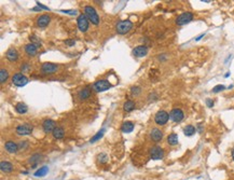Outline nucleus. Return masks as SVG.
I'll use <instances>...</instances> for the list:
<instances>
[{"instance_id":"393cba45","label":"nucleus","mask_w":234,"mask_h":180,"mask_svg":"<svg viewBox=\"0 0 234 180\" xmlns=\"http://www.w3.org/2000/svg\"><path fill=\"white\" fill-rule=\"evenodd\" d=\"M178 135L176 133H172V134L168 135L167 137V143L170 146H177L178 145Z\"/></svg>"},{"instance_id":"423d86ee","label":"nucleus","mask_w":234,"mask_h":180,"mask_svg":"<svg viewBox=\"0 0 234 180\" xmlns=\"http://www.w3.org/2000/svg\"><path fill=\"white\" fill-rule=\"evenodd\" d=\"M192 19H193V13H191V12H183L180 15L177 16L176 24L178 26H183V25H187L190 22H192Z\"/></svg>"},{"instance_id":"dca6fc26","label":"nucleus","mask_w":234,"mask_h":180,"mask_svg":"<svg viewBox=\"0 0 234 180\" xmlns=\"http://www.w3.org/2000/svg\"><path fill=\"white\" fill-rule=\"evenodd\" d=\"M4 149L8 153L15 154L16 152L19 151V145L16 143H14L13 140H8V141H5V143H4Z\"/></svg>"},{"instance_id":"a19ab883","label":"nucleus","mask_w":234,"mask_h":180,"mask_svg":"<svg viewBox=\"0 0 234 180\" xmlns=\"http://www.w3.org/2000/svg\"><path fill=\"white\" fill-rule=\"evenodd\" d=\"M36 3H37V4H38V7H39V8H41V9H44V10H49V8H48V7H46V5L41 4L40 2H36Z\"/></svg>"},{"instance_id":"412c9836","label":"nucleus","mask_w":234,"mask_h":180,"mask_svg":"<svg viewBox=\"0 0 234 180\" xmlns=\"http://www.w3.org/2000/svg\"><path fill=\"white\" fill-rule=\"evenodd\" d=\"M52 135H53V137L57 140L63 139L64 136H65V131L62 126H56L55 127V129L53 131V133H52Z\"/></svg>"},{"instance_id":"4c0bfd02","label":"nucleus","mask_w":234,"mask_h":180,"mask_svg":"<svg viewBox=\"0 0 234 180\" xmlns=\"http://www.w3.org/2000/svg\"><path fill=\"white\" fill-rule=\"evenodd\" d=\"M148 98H149V99H148L149 102H153V100H156V99H158V95H156V93H152V94L149 95Z\"/></svg>"},{"instance_id":"b1692460","label":"nucleus","mask_w":234,"mask_h":180,"mask_svg":"<svg viewBox=\"0 0 234 180\" xmlns=\"http://www.w3.org/2000/svg\"><path fill=\"white\" fill-rule=\"evenodd\" d=\"M15 110L19 114H24V113H26L28 111V107L24 102H17L15 105Z\"/></svg>"},{"instance_id":"2eb2a0df","label":"nucleus","mask_w":234,"mask_h":180,"mask_svg":"<svg viewBox=\"0 0 234 180\" xmlns=\"http://www.w3.org/2000/svg\"><path fill=\"white\" fill-rule=\"evenodd\" d=\"M50 22H51V16L49 14H41L37 19V25L40 28H44L50 24Z\"/></svg>"},{"instance_id":"72a5a7b5","label":"nucleus","mask_w":234,"mask_h":180,"mask_svg":"<svg viewBox=\"0 0 234 180\" xmlns=\"http://www.w3.org/2000/svg\"><path fill=\"white\" fill-rule=\"evenodd\" d=\"M19 69H21V72H28L30 70V65L28 64V63H23V64L21 65Z\"/></svg>"},{"instance_id":"37998d69","label":"nucleus","mask_w":234,"mask_h":180,"mask_svg":"<svg viewBox=\"0 0 234 180\" xmlns=\"http://www.w3.org/2000/svg\"><path fill=\"white\" fill-rule=\"evenodd\" d=\"M165 58H166V56H159V59H160V60H164Z\"/></svg>"},{"instance_id":"f3484780","label":"nucleus","mask_w":234,"mask_h":180,"mask_svg":"<svg viewBox=\"0 0 234 180\" xmlns=\"http://www.w3.org/2000/svg\"><path fill=\"white\" fill-rule=\"evenodd\" d=\"M19 52H17V50L14 48H10L8 50V51L5 52V58L8 59L9 62H16L17 59H19Z\"/></svg>"},{"instance_id":"ea45409f","label":"nucleus","mask_w":234,"mask_h":180,"mask_svg":"<svg viewBox=\"0 0 234 180\" xmlns=\"http://www.w3.org/2000/svg\"><path fill=\"white\" fill-rule=\"evenodd\" d=\"M206 105H207V107L212 108L214 106V100L210 99V98H207V99H206Z\"/></svg>"},{"instance_id":"6e6552de","label":"nucleus","mask_w":234,"mask_h":180,"mask_svg":"<svg viewBox=\"0 0 234 180\" xmlns=\"http://www.w3.org/2000/svg\"><path fill=\"white\" fill-rule=\"evenodd\" d=\"M58 69V65L54 63H43L41 65V72L43 75H53Z\"/></svg>"},{"instance_id":"c9c22d12","label":"nucleus","mask_w":234,"mask_h":180,"mask_svg":"<svg viewBox=\"0 0 234 180\" xmlns=\"http://www.w3.org/2000/svg\"><path fill=\"white\" fill-rule=\"evenodd\" d=\"M224 90H226V86L222 85V84H218V85L213 87V93H219V92L224 91Z\"/></svg>"},{"instance_id":"6ab92c4d","label":"nucleus","mask_w":234,"mask_h":180,"mask_svg":"<svg viewBox=\"0 0 234 180\" xmlns=\"http://www.w3.org/2000/svg\"><path fill=\"white\" fill-rule=\"evenodd\" d=\"M92 95V91L90 87H84L78 92V98L80 100H86L89 99Z\"/></svg>"},{"instance_id":"c85d7f7f","label":"nucleus","mask_w":234,"mask_h":180,"mask_svg":"<svg viewBox=\"0 0 234 180\" xmlns=\"http://www.w3.org/2000/svg\"><path fill=\"white\" fill-rule=\"evenodd\" d=\"M195 132H197V129H195V127L193 125H187L183 128V133H185L186 136H192V135L195 134Z\"/></svg>"},{"instance_id":"aec40b11","label":"nucleus","mask_w":234,"mask_h":180,"mask_svg":"<svg viewBox=\"0 0 234 180\" xmlns=\"http://www.w3.org/2000/svg\"><path fill=\"white\" fill-rule=\"evenodd\" d=\"M41 160H42V155H41V154H39V153H35V154H32V155L29 158V160H28V163L31 165L32 168H35V167L41 162Z\"/></svg>"},{"instance_id":"ddd939ff","label":"nucleus","mask_w":234,"mask_h":180,"mask_svg":"<svg viewBox=\"0 0 234 180\" xmlns=\"http://www.w3.org/2000/svg\"><path fill=\"white\" fill-rule=\"evenodd\" d=\"M56 127V123L55 121L51 120V119H46L42 122V128L44 131V133L49 134V133H53V131Z\"/></svg>"},{"instance_id":"e433bc0d","label":"nucleus","mask_w":234,"mask_h":180,"mask_svg":"<svg viewBox=\"0 0 234 180\" xmlns=\"http://www.w3.org/2000/svg\"><path fill=\"white\" fill-rule=\"evenodd\" d=\"M65 44L67 46H73L76 44V41L73 39H67V40H65Z\"/></svg>"},{"instance_id":"cd10ccee","label":"nucleus","mask_w":234,"mask_h":180,"mask_svg":"<svg viewBox=\"0 0 234 180\" xmlns=\"http://www.w3.org/2000/svg\"><path fill=\"white\" fill-rule=\"evenodd\" d=\"M105 132H106V129H105V128H102V129H100V131H99V132L96 133V134H95L94 136H93V137L91 138V140H90V143H96L97 140H99L100 138H102V136H104V134H105Z\"/></svg>"},{"instance_id":"0eeeda50","label":"nucleus","mask_w":234,"mask_h":180,"mask_svg":"<svg viewBox=\"0 0 234 180\" xmlns=\"http://www.w3.org/2000/svg\"><path fill=\"white\" fill-rule=\"evenodd\" d=\"M77 24H78V28L81 32H86L87 29H89V26H90V22L87 19L85 15L83 14H80L78 16V19H77Z\"/></svg>"},{"instance_id":"a211bd4d","label":"nucleus","mask_w":234,"mask_h":180,"mask_svg":"<svg viewBox=\"0 0 234 180\" xmlns=\"http://www.w3.org/2000/svg\"><path fill=\"white\" fill-rule=\"evenodd\" d=\"M38 49H39V46H37L36 44H34V43H28V44H26L25 46V52H26V54L28 55V56L30 57H34L37 55L38 53Z\"/></svg>"},{"instance_id":"9b49d317","label":"nucleus","mask_w":234,"mask_h":180,"mask_svg":"<svg viewBox=\"0 0 234 180\" xmlns=\"http://www.w3.org/2000/svg\"><path fill=\"white\" fill-rule=\"evenodd\" d=\"M183 118H185V113L179 108H175V109H173L170 112V119L172 121L176 122V123L181 122L183 120Z\"/></svg>"},{"instance_id":"20e7f679","label":"nucleus","mask_w":234,"mask_h":180,"mask_svg":"<svg viewBox=\"0 0 234 180\" xmlns=\"http://www.w3.org/2000/svg\"><path fill=\"white\" fill-rule=\"evenodd\" d=\"M11 80H12V83L14 84L15 86H25L26 85L29 81H28V78H27L26 75H23V73L21 72H16L14 73L13 75H12V78H11Z\"/></svg>"},{"instance_id":"39448f33","label":"nucleus","mask_w":234,"mask_h":180,"mask_svg":"<svg viewBox=\"0 0 234 180\" xmlns=\"http://www.w3.org/2000/svg\"><path fill=\"white\" fill-rule=\"evenodd\" d=\"M32 131H34V126H32V124H30V123L19 124L15 129L16 134L19 135V136H28V135L31 134Z\"/></svg>"},{"instance_id":"a878e982","label":"nucleus","mask_w":234,"mask_h":180,"mask_svg":"<svg viewBox=\"0 0 234 180\" xmlns=\"http://www.w3.org/2000/svg\"><path fill=\"white\" fill-rule=\"evenodd\" d=\"M135 107H136V104H135V102H133V100H131V99L126 100L123 105L124 111H126V112H131V111H133L135 109Z\"/></svg>"},{"instance_id":"7ed1b4c3","label":"nucleus","mask_w":234,"mask_h":180,"mask_svg":"<svg viewBox=\"0 0 234 180\" xmlns=\"http://www.w3.org/2000/svg\"><path fill=\"white\" fill-rule=\"evenodd\" d=\"M170 120V113L165 110H159L154 116V122L160 126H163Z\"/></svg>"},{"instance_id":"c756f323","label":"nucleus","mask_w":234,"mask_h":180,"mask_svg":"<svg viewBox=\"0 0 234 180\" xmlns=\"http://www.w3.org/2000/svg\"><path fill=\"white\" fill-rule=\"evenodd\" d=\"M48 172H49L48 166H42L35 173V176L36 177H43V176H46L48 174Z\"/></svg>"},{"instance_id":"1a4fd4ad","label":"nucleus","mask_w":234,"mask_h":180,"mask_svg":"<svg viewBox=\"0 0 234 180\" xmlns=\"http://www.w3.org/2000/svg\"><path fill=\"white\" fill-rule=\"evenodd\" d=\"M93 87H94V90L96 92H105L110 89L111 83L108 80L102 79V80H97L94 83V85H93Z\"/></svg>"},{"instance_id":"c03bdc74","label":"nucleus","mask_w":234,"mask_h":180,"mask_svg":"<svg viewBox=\"0 0 234 180\" xmlns=\"http://www.w3.org/2000/svg\"><path fill=\"white\" fill-rule=\"evenodd\" d=\"M232 159H233V161H234V149L232 150Z\"/></svg>"},{"instance_id":"bb28decb","label":"nucleus","mask_w":234,"mask_h":180,"mask_svg":"<svg viewBox=\"0 0 234 180\" xmlns=\"http://www.w3.org/2000/svg\"><path fill=\"white\" fill-rule=\"evenodd\" d=\"M9 79V71L5 68H1L0 70V82L1 84H3L5 81H8Z\"/></svg>"},{"instance_id":"f257e3e1","label":"nucleus","mask_w":234,"mask_h":180,"mask_svg":"<svg viewBox=\"0 0 234 180\" xmlns=\"http://www.w3.org/2000/svg\"><path fill=\"white\" fill-rule=\"evenodd\" d=\"M83 10H84V15L87 17L89 22H91L92 24L94 25L99 24V16H98V13H97L96 10L92 5H85Z\"/></svg>"},{"instance_id":"7c9ffc66","label":"nucleus","mask_w":234,"mask_h":180,"mask_svg":"<svg viewBox=\"0 0 234 180\" xmlns=\"http://www.w3.org/2000/svg\"><path fill=\"white\" fill-rule=\"evenodd\" d=\"M97 161L100 164H105L108 162V155L106 153H99L98 156H97Z\"/></svg>"},{"instance_id":"2f4dec72","label":"nucleus","mask_w":234,"mask_h":180,"mask_svg":"<svg viewBox=\"0 0 234 180\" xmlns=\"http://www.w3.org/2000/svg\"><path fill=\"white\" fill-rule=\"evenodd\" d=\"M29 41H30V43H34V44H36V46H39V48L41 46V41H40V39L37 37V36L31 35L29 37Z\"/></svg>"},{"instance_id":"f8f14e48","label":"nucleus","mask_w":234,"mask_h":180,"mask_svg":"<svg viewBox=\"0 0 234 180\" xmlns=\"http://www.w3.org/2000/svg\"><path fill=\"white\" fill-rule=\"evenodd\" d=\"M148 51H149L148 46H145V44H140V46H135L133 49L132 53L135 57H145L148 54Z\"/></svg>"},{"instance_id":"f03ea898","label":"nucleus","mask_w":234,"mask_h":180,"mask_svg":"<svg viewBox=\"0 0 234 180\" xmlns=\"http://www.w3.org/2000/svg\"><path fill=\"white\" fill-rule=\"evenodd\" d=\"M133 28V23L129 19H122L119 21L116 25V30L119 35H125L131 31Z\"/></svg>"},{"instance_id":"79ce46f5","label":"nucleus","mask_w":234,"mask_h":180,"mask_svg":"<svg viewBox=\"0 0 234 180\" xmlns=\"http://www.w3.org/2000/svg\"><path fill=\"white\" fill-rule=\"evenodd\" d=\"M204 35H205V34H202V35H200L199 37H197V38H195V41H200L203 37H204Z\"/></svg>"},{"instance_id":"5701e85b","label":"nucleus","mask_w":234,"mask_h":180,"mask_svg":"<svg viewBox=\"0 0 234 180\" xmlns=\"http://www.w3.org/2000/svg\"><path fill=\"white\" fill-rule=\"evenodd\" d=\"M133 129H134V123L131 121L124 122L121 126V131L123 133H131L133 132Z\"/></svg>"},{"instance_id":"58836bf2","label":"nucleus","mask_w":234,"mask_h":180,"mask_svg":"<svg viewBox=\"0 0 234 180\" xmlns=\"http://www.w3.org/2000/svg\"><path fill=\"white\" fill-rule=\"evenodd\" d=\"M61 12H63V13H67V14H71V15H76V14H77V11L76 10H62Z\"/></svg>"},{"instance_id":"f704fd0d","label":"nucleus","mask_w":234,"mask_h":180,"mask_svg":"<svg viewBox=\"0 0 234 180\" xmlns=\"http://www.w3.org/2000/svg\"><path fill=\"white\" fill-rule=\"evenodd\" d=\"M131 93L133 95H135V96H137V95H139L141 93V87H139V86H132L131 87Z\"/></svg>"},{"instance_id":"4468645a","label":"nucleus","mask_w":234,"mask_h":180,"mask_svg":"<svg viewBox=\"0 0 234 180\" xmlns=\"http://www.w3.org/2000/svg\"><path fill=\"white\" fill-rule=\"evenodd\" d=\"M150 138L154 143H159V141H161L163 139V132L160 128H158V127H154V128L151 129Z\"/></svg>"},{"instance_id":"9d476101","label":"nucleus","mask_w":234,"mask_h":180,"mask_svg":"<svg viewBox=\"0 0 234 180\" xmlns=\"http://www.w3.org/2000/svg\"><path fill=\"white\" fill-rule=\"evenodd\" d=\"M150 158L152 160H162L164 158V150L159 147V146H156V147H152L150 149Z\"/></svg>"},{"instance_id":"4be33fe9","label":"nucleus","mask_w":234,"mask_h":180,"mask_svg":"<svg viewBox=\"0 0 234 180\" xmlns=\"http://www.w3.org/2000/svg\"><path fill=\"white\" fill-rule=\"evenodd\" d=\"M0 170L3 173H11L13 170V165H12V163H10L8 161H1V163H0Z\"/></svg>"},{"instance_id":"473e14b6","label":"nucleus","mask_w":234,"mask_h":180,"mask_svg":"<svg viewBox=\"0 0 234 180\" xmlns=\"http://www.w3.org/2000/svg\"><path fill=\"white\" fill-rule=\"evenodd\" d=\"M17 145H19V150H26L29 147V143H28L27 140H21Z\"/></svg>"}]
</instances>
